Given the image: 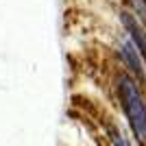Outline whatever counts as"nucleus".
<instances>
[{
    "instance_id": "1",
    "label": "nucleus",
    "mask_w": 146,
    "mask_h": 146,
    "mask_svg": "<svg viewBox=\"0 0 146 146\" xmlns=\"http://www.w3.org/2000/svg\"><path fill=\"white\" fill-rule=\"evenodd\" d=\"M118 92H120L122 107H124V113H127L129 122H131L133 133L137 135V140H144L146 137V103L140 94L137 83L127 74H120Z\"/></svg>"
},
{
    "instance_id": "2",
    "label": "nucleus",
    "mask_w": 146,
    "mask_h": 146,
    "mask_svg": "<svg viewBox=\"0 0 146 146\" xmlns=\"http://www.w3.org/2000/svg\"><path fill=\"white\" fill-rule=\"evenodd\" d=\"M120 20L129 33V42L133 44L135 50L140 52V57L146 61V31H144V26L137 22V18L133 13H120Z\"/></svg>"
},
{
    "instance_id": "3",
    "label": "nucleus",
    "mask_w": 146,
    "mask_h": 146,
    "mask_svg": "<svg viewBox=\"0 0 146 146\" xmlns=\"http://www.w3.org/2000/svg\"><path fill=\"white\" fill-rule=\"evenodd\" d=\"M120 57L122 61L127 63V68L131 70L133 74H137V79L144 81L146 79V68H144V59L140 57V52L135 50V46L129 39H124V42H120Z\"/></svg>"
},
{
    "instance_id": "4",
    "label": "nucleus",
    "mask_w": 146,
    "mask_h": 146,
    "mask_svg": "<svg viewBox=\"0 0 146 146\" xmlns=\"http://www.w3.org/2000/svg\"><path fill=\"white\" fill-rule=\"evenodd\" d=\"M127 5L133 9L135 18H137V22H146V2L144 0H127Z\"/></svg>"
},
{
    "instance_id": "5",
    "label": "nucleus",
    "mask_w": 146,
    "mask_h": 146,
    "mask_svg": "<svg viewBox=\"0 0 146 146\" xmlns=\"http://www.w3.org/2000/svg\"><path fill=\"white\" fill-rule=\"evenodd\" d=\"M109 140H111V144H113V146H131L127 142V137H124L116 127H109Z\"/></svg>"
}]
</instances>
